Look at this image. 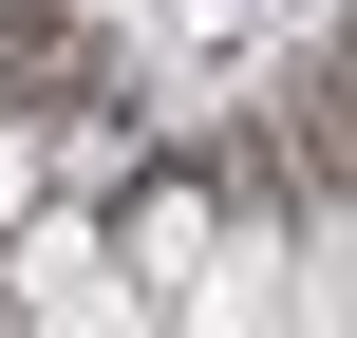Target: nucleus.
Returning <instances> with one entry per match:
<instances>
[{
  "label": "nucleus",
  "mask_w": 357,
  "mask_h": 338,
  "mask_svg": "<svg viewBox=\"0 0 357 338\" xmlns=\"http://www.w3.org/2000/svg\"><path fill=\"white\" fill-rule=\"evenodd\" d=\"M94 245L132 263V301H169V282H207V263H226V207H207L188 169H151V188H132V207H113Z\"/></svg>",
  "instance_id": "obj_1"
},
{
  "label": "nucleus",
  "mask_w": 357,
  "mask_h": 338,
  "mask_svg": "<svg viewBox=\"0 0 357 338\" xmlns=\"http://www.w3.org/2000/svg\"><path fill=\"white\" fill-rule=\"evenodd\" d=\"M188 338H282V263H264V245H226V263L188 282Z\"/></svg>",
  "instance_id": "obj_2"
},
{
  "label": "nucleus",
  "mask_w": 357,
  "mask_h": 338,
  "mask_svg": "<svg viewBox=\"0 0 357 338\" xmlns=\"http://www.w3.org/2000/svg\"><path fill=\"white\" fill-rule=\"evenodd\" d=\"M38 226V113H0V245Z\"/></svg>",
  "instance_id": "obj_3"
},
{
  "label": "nucleus",
  "mask_w": 357,
  "mask_h": 338,
  "mask_svg": "<svg viewBox=\"0 0 357 338\" xmlns=\"http://www.w3.org/2000/svg\"><path fill=\"white\" fill-rule=\"evenodd\" d=\"M0 338H19V320H0Z\"/></svg>",
  "instance_id": "obj_4"
}]
</instances>
